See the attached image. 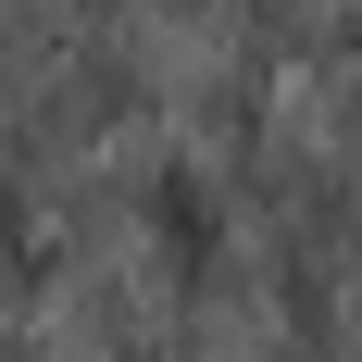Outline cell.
Listing matches in <instances>:
<instances>
[{
    "instance_id": "cell-1",
    "label": "cell",
    "mask_w": 362,
    "mask_h": 362,
    "mask_svg": "<svg viewBox=\"0 0 362 362\" xmlns=\"http://www.w3.org/2000/svg\"><path fill=\"white\" fill-rule=\"evenodd\" d=\"M138 213L163 225V250H175V262H213V187L187 175V163H163V175L138 187Z\"/></svg>"
}]
</instances>
